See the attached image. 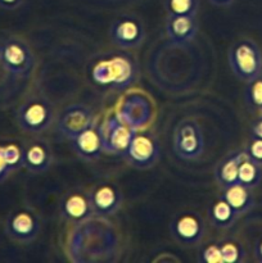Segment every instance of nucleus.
<instances>
[{
  "label": "nucleus",
  "mask_w": 262,
  "mask_h": 263,
  "mask_svg": "<svg viewBox=\"0 0 262 263\" xmlns=\"http://www.w3.org/2000/svg\"><path fill=\"white\" fill-rule=\"evenodd\" d=\"M246 153L252 161L256 162L259 166H262V139H252L251 143L246 148Z\"/></svg>",
  "instance_id": "a878e982"
},
{
  "label": "nucleus",
  "mask_w": 262,
  "mask_h": 263,
  "mask_svg": "<svg viewBox=\"0 0 262 263\" xmlns=\"http://www.w3.org/2000/svg\"><path fill=\"white\" fill-rule=\"evenodd\" d=\"M35 58L28 44L17 36L0 41V66L14 77H26L32 72Z\"/></svg>",
  "instance_id": "f03ea898"
},
{
  "label": "nucleus",
  "mask_w": 262,
  "mask_h": 263,
  "mask_svg": "<svg viewBox=\"0 0 262 263\" xmlns=\"http://www.w3.org/2000/svg\"><path fill=\"white\" fill-rule=\"evenodd\" d=\"M71 141L74 153L84 161H97L104 152L102 133H100V128L97 127L94 123L77 136H74Z\"/></svg>",
  "instance_id": "4468645a"
},
{
  "label": "nucleus",
  "mask_w": 262,
  "mask_h": 263,
  "mask_svg": "<svg viewBox=\"0 0 262 263\" xmlns=\"http://www.w3.org/2000/svg\"><path fill=\"white\" fill-rule=\"evenodd\" d=\"M100 133L104 152L123 157L138 130L128 126L118 117H112L108 118L107 122L100 127Z\"/></svg>",
  "instance_id": "39448f33"
},
{
  "label": "nucleus",
  "mask_w": 262,
  "mask_h": 263,
  "mask_svg": "<svg viewBox=\"0 0 262 263\" xmlns=\"http://www.w3.org/2000/svg\"><path fill=\"white\" fill-rule=\"evenodd\" d=\"M89 195L94 215L99 217L115 215L122 205V193L113 184H99L89 193Z\"/></svg>",
  "instance_id": "f8f14e48"
},
{
  "label": "nucleus",
  "mask_w": 262,
  "mask_h": 263,
  "mask_svg": "<svg viewBox=\"0 0 262 263\" xmlns=\"http://www.w3.org/2000/svg\"><path fill=\"white\" fill-rule=\"evenodd\" d=\"M54 120V109L46 98L31 97L18 107L17 125L23 133L41 134L49 128Z\"/></svg>",
  "instance_id": "7ed1b4c3"
},
{
  "label": "nucleus",
  "mask_w": 262,
  "mask_h": 263,
  "mask_svg": "<svg viewBox=\"0 0 262 263\" xmlns=\"http://www.w3.org/2000/svg\"><path fill=\"white\" fill-rule=\"evenodd\" d=\"M198 259H199V262H204V263H223L220 244L217 243L205 244V246L202 247V249H200Z\"/></svg>",
  "instance_id": "393cba45"
},
{
  "label": "nucleus",
  "mask_w": 262,
  "mask_h": 263,
  "mask_svg": "<svg viewBox=\"0 0 262 263\" xmlns=\"http://www.w3.org/2000/svg\"><path fill=\"white\" fill-rule=\"evenodd\" d=\"M254 256L258 262L262 263V239L257 241L256 247H254Z\"/></svg>",
  "instance_id": "c756f323"
},
{
  "label": "nucleus",
  "mask_w": 262,
  "mask_h": 263,
  "mask_svg": "<svg viewBox=\"0 0 262 263\" xmlns=\"http://www.w3.org/2000/svg\"><path fill=\"white\" fill-rule=\"evenodd\" d=\"M246 100L251 108L262 112V76L248 82L246 90Z\"/></svg>",
  "instance_id": "5701e85b"
},
{
  "label": "nucleus",
  "mask_w": 262,
  "mask_h": 263,
  "mask_svg": "<svg viewBox=\"0 0 262 263\" xmlns=\"http://www.w3.org/2000/svg\"><path fill=\"white\" fill-rule=\"evenodd\" d=\"M198 32L195 15H169L166 22V33L175 45H185L193 41Z\"/></svg>",
  "instance_id": "dca6fc26"
},
{
  "label": "nucleus",
  "mask_w": 262,
  "mask_h": 263,
  "mask_svg": "<svg viewBox=\"0 0 262 263\" xmlns=\"http://www.w3.org/2000/svg\"><path fill=\"white\" fill-rule=\"evenodd\" d=\"M211 4L216 5V7H229V5L233 4L235 0H208Z\"/></svg>",
  "instance_id": "7c9ffc66"
},
{
  "label": "nucleus",
  "mask_w": 262,
  "mask_h": 263,
  "mask_svg": "<svg viewBox=\"0 0 262 263\" xmlns=\"http://www.w3.org/2000/svg\"><path fill=\"white\" fill-rule=\"evenodd\" d=\"M229 66L239 80L251 82L262 76V51L253 40L243 39L229 49Z\"/></svg>",
  "instance_id": "f257e3e1"
},
{
  "label": "nucleus",
  "mask_w": 262,
  "mask_h": 263,
  "mask_svg": "<svg viewBox=\"0 0 262 263\" xmlns=\"http://www.w3.org/2000/svg\"><path fill=\"white\" fill-rule=\"evenodd\" d=\"M110 40L122 49L138 48L145 37L143 23L133 15H123L110 27Z\"/></svg>",
  "instance_id": "9d476101"
},
{
  "label": "nucleus",
  "mask_w": 262,
  "mask_h": 263,
  "mask_svg": "<svg viewBox=\"0 0 262 263\" xmlns=\"http://www.w3.org/2000/svg\"><path fill=\"white\" fill-rule=\"evenodd\" d=\"M223 263H239L244 259V251L235 241H225L220 244Z\"/></svg>",
  "instance_id": "b1692460"
},
{
  "label": "nucleus",
  "mask_w": 262,
  "mask_h": 263,
  "mask_svg": "<svg viewBox=\"0 0 262 263\" xmlns=\"http://www.w3.org/2000/svg\"><path fill=\"white\" fill-rule=\"evenodd\" d=\"M262 181V166L257 164L256 162L252 161L248 156H247L246 151H244L243 157L239 163V171H238V182L244 185V186L249 187V189H254L258 186Z\"/></svg>",
  "instance_id": "aec40b11"
},
{
  "label": "nucleus",
  "mask_w": 262,
  "mask_h": 263,
  "mask_svg": "<svg viewBox=\"0 0 262 263\" xmlns=\"http://www.w3.org/2000/svg\"><path fill=\"white\" fill-rule=\"evenodd\" d=\"M5 234L12 240L21 244H28L36 239L40 231V221L33 212L18 210L10 212L5 221Z\"/></svg>",
  "instance_id": "423d86ee"
},
{
  "label": "nucleus",
  "mask_w": 262,
  "mask_h": 263,
  "mask_svg": "<svg viewBox=\"0 0 262 263\" xmlns=\"http://www.w3.org/2000/svg\"><path fill=\"white\" fill-rule=\"evenodd\" d=\"M220 198H222L223 200H226L230 204V207L235 211L239 217L244 213L249 212L254 205L252 189L239 184V182L230 185L228 187H223Z\"/></svg>",
  "instance_id": "f3484780"
},
{
  "label": "nucleus",
  "mask_w": 262,
  "mask_h": 263,
  "mask_svg": "<svg viewBox=\"0 0 262 263\" xmlns=\"http://www.w3.org/2000/svg\"><path fill=\"white\" fill-rule=\"evenodd\" d=\"M252 135H253V138L262 139V120L254 123L253 128H252Z\"/></svg>",
  "instance_id": "c85d7f7f"
},
{
  "label": "nucleus",
  "mask_w": 262,
  "mask_h": 263,
  "mask_svg": "<svg viewBox=\"0 0 262 263\" xmlns=\"http://www.w3.org/2000/svg\"><path fill=\"white\" fill-rule=\"evenodd\" d=\"M123 158L136 168H149L154 166L159 158L158 141L151 135L135 134Z\"/></svg>",
  "instance_id": "0eeeda50"
},
{
  "label": "nucleus",
  "mask_w": 262,
  "mask_h": 263,
  "mask_svg": "<svg viewBox=\"0 0 262 263\" xmlns=\"http://www.w3.org/2000/svg\"><path fill=\"white\" fill-rule=\"evenodd\" d=\"M172 236L180 244L186 247L197 246L204 236V225L195 213H182L174 218L170 225Z\"/></svg>",
  "instance_id": "9b49d317"
},
{
  "label": "nucleus",
  "mask_w": 262,
  "mask_h": 263,
  "mask_svg": "<svg viewBox=\"0 0 262 263\" xmlns=\"http://www.w3.org/2000/svg\"><path fill=\"white\" fill-rule=\"evenodd\" d=\"M92 77L100 84L117 85L123 87L133 81L134 68L130 61L121 57H115L109 61L100 62L92 71Z\"/></svg>",
  "instance_id": "6e6552de"
},
{
  "label": "nucleus",
  "mask_w": 262,
  "mask_h": 263,
  "mask_svg": "<svg viewBox=\"0 0 262 263\" xmlns=\"http://www.w3.org/2000/svg\"><path fill=\"white\" fill-rule=\"evenodd\" d=\"M244 151L236 152V153L231 154V156L226 157L223 161L220 162L215 171V177L217 184L221 187H228L230 185L236 184L238 182V171H239V163L243 157Z\"/></svg>",
  "instance_id": "a211bd4d"
},
{
  "label": "nucleus",
  "mask_w": 262,
  "mask_h": 263,
  "mask_svg": "<svg viewBox=\"0 0 262 263\" xmlns=\"http://www.w3.org/2000/svg\"><path fill=\"white\" fill-rule=\"evenodd\" d=\"M61 215L64 220L72 223H82L94 216L89 193L71 192L61 203Z\"/></svg>",
  "instance_id": "ddd939ff"
},
{
  "label": "nucleus",
  "mask_w": 262,
  "mask_h": 263,
  "mask_svg": "<svg viewBox=\"0 0 262 263\" xmlns=\"http://www.w3.org/2000/svg\"><path fill=\"white\" fill-rule=\"evenodd\" d=\"M208 218L215 228L229 229L236 222L239 216L226 200L218 198V200L211 204L208 210Z\"/></svg>",
  "instance_id": "6ab92c4d"
},
{
  "label": "nucleus",
  "mask_w": 262,
  "mask_h": 263,
  "mask_svg": "<svg viewBox=\"0 0 262 263\" xmlns=\"http://www.w3.org/2000/svg\"><path fill=\"white\" fill-rule=\"evenodd\" d=\"M169 15H197L198 0H166Z\"/></svg>",
  "instance_id": "412c9836"
},
{
  "label": "nucleus",
  "mask_w": 262,
  "mask_h": 263,
  "mask_svg": "<svg viewBox=\"0 0 262 263\" xmlns=\"http://www.w3.org/2000/svg\"><path fill=\"white\" fill-rule=\"evenodd\" d=\"M3 153H4L5 161H7L8 166L12 168V171H17V170L23 167V148L18 145L14 141H9V143H3Z\"/></svg>",
  "instance_id": "4be33fe9"
},
{
  "label": "nucleus",
  "mask_w": 262,
  "mask_h": 263,
  "mask_svg": "<svg viewBox=\"0 0 262 263\" xmlns=\"http://www.w3.org/2000/svg\"><path fill=\"white\" fill-rule=\"evenodd\" d=\"M53 163V153L43 140H36L23 148V167L31 174H43L48 171Z\"/></svg>",
  "instance_id": "2eb2a0df"
},
{
  "label": "nucleus",
  "mask_w": 262,
  "mask_h": 263,
  "mask_svg": "<svg viewBox=\"0 0 262 263\" xmlns=\"http://www.w3.org/2000/svg\"><path fill=\"white\" fill-rule=\"evenodd\" d=\"M94 123V115L89 107L84 104H73L64 108L57 120V127L63 136L69 140L86 130Z\"/></svg>",
  "instance_id": "1a4fd4ad"
},
{
  "label": "nucleus",
  "mask_w": 262,
  "mask_h": 263,
  "mask_svg": "<svg viewBox=\"0 0 262 263\" xmlns=\"http://www.w3.org/2000/svg\"><path fill=\"white\" fill-rule=\"evenodd\" d=\"M174 152L185 161L198 159L204 152V136L199 123L192 118L182 120L174 133Z\"/></svg>",
  "instance_id": "20e7f679"
},
{
  "label": "nucleus",
  "mask_w": 262,
  "mask_h": 263,
  "mask_svg": "<svg viewBox=\"0 0 262 263\" xmlns=\"http://www.w3.org/2000/svg\"><path fill=\"white\" fill-rule=\"evenodd\" d=\"M25 0H0V9L15 10L23 4Z\"/></svg>",
  "instance_id": "cd10ccee"
},
{
  "label": "nucleus",
  "mask_w": 262,
  "mask_h": 263,
  "mask_svg": "<svg viewBox=\"0 0 262 263\" xmlns=\"http://www.w3.org/2000/svg\"><path fill=\"white\" fill-rule=\"evenodd\" d=\"M12 174V168L8 166L7 161H5L4 153H3V144L0 143V184H3V182H4Z\"/></svg>",
  "instance_id": "bb28decb"
}]
</instances>
